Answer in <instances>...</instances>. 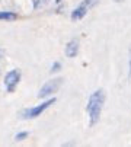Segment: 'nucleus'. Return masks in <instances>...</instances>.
<instances>
[{"mask_svg": "<svg viewBox=\"0 0 131 147\" xmlns=\"http://www.w3.org/2000/svg\"><path fill=\"white\" fill-rule=\"evenodd\" d=\"M105 99H106V95H105L103 89H96L93 93H90L89 99H87L86 114H87V119H89L90 127H93V125H96L99 122L102 111H103Z\"/></svg>", "mask_w": 131, "mask_h": 147, "instance_id": "nucleus-1", "label": "nucleus"}, {"mask_svg": "<svg viewBox=\"0 0 131 147\" xmlns=\"http://www.w3.org/2000/svg\"><path fill=\"white\" fill-rule=\"evenodd\" d=\"M55 103V98H47L45 100H42L41 103L38 105H34V107H29V108H25L19 112V117L22 119H35L38 117H41V114L45 112L51 105Z\"/></svg>", "mask_w": 131, "mask_h": 147, "instance_id": "nucleus-2", "label": "nucleus"}, {"mask_svg": "<svg viewBox=\"0 0 131 147\" xmlns=\"http://www.w3.org/2000/svg\"><path fill=\"white\" fill-rule=\"evenodd\" d=\"M61 85H63V79L61 77H55V79H51V80L45 82L42 85V88L38 90V98L39 99L51 98L54 93L58 92V89L61 88Z\"/></svg>", "mask_w": 131, "mask_h": 147, "instance_id": "nucleus-3", "label": "nucleus"}, {"mask_svg": "<svg viewBox=\"0 0 131 147\" xmlns=\"http://www.w3.org/2000/svg\"><path fill=\"white\" fill-rule=\"evenodd\" d=\"M20 79H22V71L19 69H12L5 74L3 85H5V89L7 93H13L16 90V88L20 83Z\"/></svg>", "mask_w": 131, "mask_h": 147, "instance_id": "nucleus-4", "label": "nucleus"}, {"mask_svg": "<svg viewBox=\"0 0 131 147\" xmlns=\"http://www.w3.org/2000/svg\"><path fill=\"white\" fill-rule=\"evenodd\" d=\"M96 2L98 0H82V2L77 5V7H74L73 9V12H72V20H80V19H83L86 15H87V12H89L95 5H96Z\"/></svg>", "mask_w": 131, "mask_h": 147, "instance_id": "nucleus-5", "label": "nucleus"}, {"mask_svg": "<svg viewBox=\"0 0 131 147\" xmlns=\"http://www.w3.org/2000/svg\"><path fill=\"white\" fill-rule=\"evenodd\" d=\"M79 50H80L79 39H77V38H73V39H70L69 42L66 44V47H64V54H66V57H67V58H74V57H77Z\"/></svg>", "mask_w": 131, "mask_h": 147, "instance_id": "nucleus-6", "label": "nucleus"}, {"mask_svg": "<svg viewBox=\"0 0 131 147\" xmlns=\"http://www.w3.org/2000/svg\"><path fill=\"white\" fill-rule=\"evenodd\" d=\"M16 19H18V13L10 10H0V20H3V22H13Z\"/></svg>", "mask_w": 131, "mask_h": 147, "instance_id": "nucleus-7", "label": "nucleus"}, {"mask_svg": "<svg viewBox=\"0 0 131 147\" xmlns=\"http://www.w3.org/2000/svg\"><path fill=\"white\" fill-rule=\"evenodd\" d=\"M28 136H29L28 131H20V133H18V134L15 136V140H16V141H24V140L28 138Z\"/></svg>", "mask_w": 131, "mask_h": 147, "instance_id": "nucleus-8", "label": "nucleus"}, {"mask_svg": "<svg viewBox=\"0 0 131 147\" xmlns=\"http://www.w3.org/2000/svg\"><path fill=\"white\" fill-rule=\"evenodd\" d=\"M61 67H63V66H61V63H60V61H54L53 64H51L50 71H51V73H57V71H60V70H61Z\"/></svg>", "mask_w": 131, "mask_h": 147, "instance_id": "nucleus-9", "label": "nucleus"}, {"mask_svg": "<svg viewBox=\"0 0 131 147\" xmlns=\"http://www.w3.org/2000/svg\"><path fill=\"white\" fill-rule=\"evenodd\" d=\"M128 77L131 80V48H130V55H128Z\"/></svg>", "mask_w": 131, "mask_h": 147, "instance_id": "nucleus-10", "label": "nucleus"}, {"mask_svg": "<svg viewBox=\"0 0 131 147\" xmlns=\"http://www.w3.org/2000/svg\"><path fill=\"white\" fill-rule=\"evenodd\" d=\"M3 55H5V51H3L2 48H0V60H2V58H3Z\"/></svg>", "mask_w": 131, "mask_h": 147, "instance_id": "nucleus-11", "label": "nucleus"}, {"mask_svg": "<svg viewBox=\"0 0 131 147\" xmlns=\"http://www.w3.org/2000/svg\"><path fill=\"white\" fill-rule=\"evenodd\" d=\"M61 2H63V0H55V3H57V5H58V3H61Z\"/></svg>", "mask_w": 131, "mask_h": 147, "instance_id": "nucleus-12", "label": "nucleus"}]
</instances>
